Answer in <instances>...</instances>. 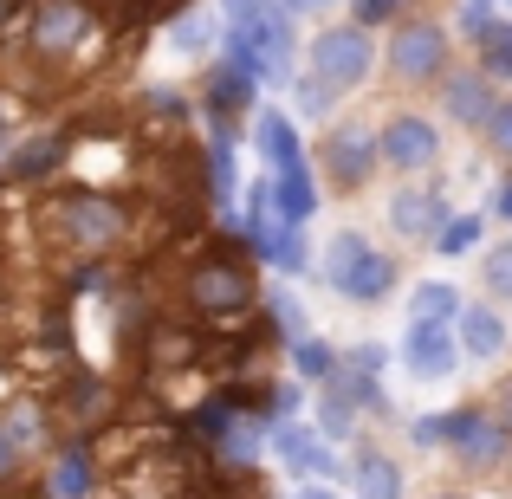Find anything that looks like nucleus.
<instances>
[{"mask_svg":"<svg viewBox=\"0 0 512 499\" xmlns=\"http://www.w3.org/2000/svg\"><path fill=\"white\" fill-rule=\"evenodd\" d=\"M46 234L65 253H78V260H98V253H111L130 234V214H124V201L98 195V188H65V195L46 201Z\"/></svg>","mask_w":512,"mask_h":499,"instance_id":"f257e3e1","label":"nucleus"},{"mask_svg":"<svg viewBox=\"0 0 512 499\" xmlns=\"http://www.w3.org/2000/svg\"><path fill=\"white\" fill-rule=\"evenodd\" d=\"M85 39H91V0H26L20 7L26 65H65Z\"/></svg>","mask_w":512,"mask_h":499,"instance_id":"f03ea898","label":"nucleus"},{"mask_svg":"<svg viewBox=\"0 0 512 499\" xmlns=\"http://www.w3.org/2000/svg\"><path fill=\"white\" fill-rule=\"evenodd\" d=\"M325 279H331V292L370 305V299H383V292L396 286V266H389L363 234H338V240L325 247Z\"/></svg>","mask_w":512,"mask_h":499,"instance_id":"7ed1b4c3","label":"nucleus"},{"mask_svg":"<svg viewBox=\"0 0 512 499\" xmlns=\"http://www.w3.org/2000/svg\"><path fill=\"white\" fill-rule=\"evenodd\" d=\"M247 299H253V273L234 260V253H208V260L188 266V305H195V312L227 318V312H240Z\"/></svg>","mask_w":512,"mask_h":499,"instance_id":"20e7f679","label":"nucleus"},{"mask_svg":"<svg viewBox=\"0 0 512 499\" xmlns=\"http://www.w3.org/2000/svg\"><path fill=\"white\" fill-rule=\"evenodd\" d=\"M312 78L325 91H350L370 78V33L363 26H331V33H318L312 46Z\"/></svg>","mask_w":512,"mask_h":499,"instance_id":"39448f33","label":"nucleus"},{"mask_svg":"<svg viewBox=\"0 0 512 499\" xmlns=\"http://www.w3.org/2000/svg\"><path fill=\"white\" fill-rule=\"evenodd\" d=\"M389 65H396L402 78H435L441 65H448V33L428 26V20L396 26V39H389Z\"/></svg>","mask_w":512,"mask_h":499,"instance_id":"423d86ee","label":"nucleus"},{"mask_svg":"<svg viewBox=\"0 0 512 499\" xmlns=\"http://www.w3.org/2000/svg\"><path fill=\"white\" fill-rule=\"evenodd\" d=\"M448 441L467 467H493L506 454V422H493V415H480V409L448 415Z\"/></svg>","mask_w":512,"mask_h":499,"instance_id":"0eeeda50","label":"nucleus"},{"mask_svg":"<svg viewBox=\"0 0 512 499\" xmlns=\"http://www.w3.org/2000/svg\"><path fill=\"white\" fill-rule=\"evenodd\" d=\"M376 150H383L396 169H428L441 156V137L422 124V117H389V130L376 137Z\"/></svg>","mask_w":512,"mask_h":499,"instance_id":"6e6552de","label":"nucleus"},{"mask_svg":"<svg viewBox=\"0 0 512 499\" xmlns=\"http://www.w3.org/2000/svg\"><path fill=\"white\" fill-rule=\"evenodd\" d=\"M402 363H409L422 383L448 376L454 370V331L448 325H409V337H402Z\"/></svg>","mask_w":512,"mask_h":499,"instance_id":"1a4fd4ad","label":"nucleus"},{"mask_svg":"<svg viewBox=\"0 0 512 499\" xmlns=\"http://www.w3.org/2000/svg\"><path fill=\"white\" fill-rule=\"evenodd\" d=\"M325 163L338 169V182H344V188L370 182V163H376V143H370V130H357V124H338V130L325 137Z\"/></svg>","mask_w":512,"mask_h":499,"instance_id":"9d476101","label":"nucleus"},{"mask_svg":"<svg viewBox=\"0 0 512 499\" xmlns=\"http://www.w3.org/2000/svg\"><path fill=\"white\" fill-rule=\"evenodd\" d=\"M59 163H65V137H33V143H7L0 175H7V182H46Z\"/></svg>","mask_w":512,"mask_h":499,"instance_id":"9b49d317","label":"nucleus"},{"mask_svg":"<svg viewBox=\"0 0 512 499\" xmlns=\"http://www.w3.org/2000/svg\"><path fill=\"white\" fill-rule=\"evenodd\" d=\"M253 85H260V78H253V72H240V65H234V59H227V65H221V72H214V78H208V104H214V124H221V130H227V124H234V117H240V111H247V98H253Z\"/></svg>","mask_w":512,"mask_h":499,"instance_id":"f8f14e48","label":"nucleus"},{"mask_svg":"<svg viewBox=\"0 0 512 499\" xmlns=\"http://www.w3.org/2000/svg\"><path fill=\"white\" fill-rule=\"evenodd\" d=\"M253 143H260V156L273 169H292V163H305V150H299V137H292V124L279 111H260V124H253Z\"/></svg>","mask_w":512,"mask_h":499,"instance_id":"ddd939ff","label":"nucleus"},{"mask_svg":"<svg viewBox=\"0 0 512 499\" xmlns=\"http://www.w3.org/2000/svg\"><path fill=\"white\" fill-rule=\"evenodd\" d=\"M389 221H396V234L422 240V234H435V221H441V201H435V195H422V188H409V195H396Z\"/></svg>","mask_w":512,"mask_h":499,"instance_id":"4468645a","label":"nucleus"},{"mask_svg":"<svg viewBox=\"0 0 512 499\" xmlns=\"http://www.w3.org/2000/svg\"><path fill=\"white\" fill-rule=\"evenodd\" d=\"M448 111L461 117V124H487V117H493V85L474 78V72L454 78V85H448Z\"/></svg>","mask_w":512,"mask_h":499,"instance_id":"2eb2a0df","label":"nucleus"},{"mask_svg":"<svg viewBox=\"0 0 512 499\" xmlns=\"http://www.w3.org/2000/svg\"><path fill=\"white\" fill-rule=\"evenodd\" d=\"M279 214H286V221H305V214L318 208V188H312V169L305 163H292V169H279Z\"/></svg>","mask_w":512,"mask_h":499,"instance_id":"dca6fc26","label":"nucleus"},{"mask_svg":"<svg viewBox=\"0 0 512 499\" xmlns=\"http://www.w3.org/2000/svg\"><path fill=\"white\" fill-rule=\"evenodd\" d=\"M279 454H286L292 467H305V474H338V461L318 448L312 428H279Z\"/></svg>","mask_w":512,"mask_h":499,"instance_id":"f3484780","label":"nucleus"},{"mask_svg":"<svg viewBox=\"0 0 512 499\" xmlns=\"http://www.w3.org/2000/svg\"><path fill=\"white\" fill-rule=\"evenodd\" d=\"M85 487H91V461H85V448H65L59 461H52V480H46V493L52 499H85Z\"/></svg>","mask_w":512,"mask_h":499,"instance_id":"a211bd4d","label":"nucleus"},{"mask_svg":"<svg viewBox=\"0 0 512 499\" xmlns=\"http://www.w3.org/2000/svg\"><path fill=\"white\" fill-rule=\"evenodd\" d=\"M461 344L474 350V357H500V344H506V325L487 312V305H474V312H461Z\"/></svg>","mask_w":512,"mask_h":499,"instance_id":"6ab92c4d","label":"nucleus"},{"mask_svg":"<svg viewBox=\"0 0 512 499\" xmlns=\"http://www.w3.org/2000/svg\"><path fill=\"white\" fill-rule=\"evenodd\" d=\"M0 428H7V441L20 454H33L39 441H46V409H39V402H13V409L0 415Z\"/></svg>","mask_w":512,"mask_h":499,"instance_id":"aec40b11","label":"nucleus"},{"mask_svg":"<svg viewBox=\"0 0 512 499\" xmlns=\"http://www.w3.org/2000/svg\"><path fill=\"white\" fill-rule=\"evenodd\" d=\"M357 487H363V499H402L396 461H389V454H363L357 461Z\"/></svg>","mask_w":512,"mask_h":499,"instance_id":"412c9836","label":"nucleus"},{"mask_svg":"<svg viewBox=\"0 0 512 499\" xmlns=\"http://www.w3.org/2000/svg\"><path fill=\"white\" fill-rule=\"evenodd\" d=\"M409 312H415V325H448L461 312V299H454V286H422L409 299Z\"/></svg>","mask_w":512,"mask_h":499,"instance_id":"4be33fe9","label":"nucleus"},{"mask_svg":"<svg viewBox=\"0 0 512 499\" xmlns=\"http://www.w3.org/2000/svg\"><path fill=\"white\" fill-rule=\"evenodd\" d=\"M266 253H273L279 273H299V266H305V234H299V221H279L273 240H266Z\"/></svg>","mask_w":512,"mask_h":499,"instance_id":"5701e85b","label":"nucleus"},{"mask_svg":"<svg viewBox=\"0 0 512 499\" xmlns=\"http://www.w3.org/2000/svg\"><path fill=\"white\" fill-rule=\"evenodd\" d=\"M480 46H487V65L500 78H512V26H487V33H480Z\"/></svg>","mask_w":512,"mask_h":499,"instance_id":"b1692460","label":"nucleus"},{"mask_svg":"<svg viewBox=\"0 0 512 499\" xmlns=\"http://www.w3.org/2000/svg\"><path fill=\"white\" fill-rule=\"evenodd\" d=\"M474 240H480V221H467V214H461V221H448V227H435V247L441 253H467Z\"/></svg>","mask_w":512,"mask_h":499,"instance_id":"393cba45","label":"nucleus"},{"mask_svg":"<svg viewBox=\"0 0 512 499\" xmlns=\"http://www.w3.org/2000/svg\"><path fill=\"white\" fill-rule=\"evenodd\" d=\"M487 286L500 292V299H512V240H506V247H493V253H487Z\"/></svg>","mask_w":512,"mask_h":499,"instance_id":"a878e982","label":"nucleus"},{"mask_svg":"<svg viewBox=\"0 0 512 499\" xmlns=\"http://www.w3.org/2000/svg\"><path fill=\"white\" fill-rule=\"evenodd\" d=\"M487 137H493V150H500V156H512V104H493Z\"/></svg>","mask_w":512,"mask_h":499,"instance_id":"bb28decb","label":"nucleus"},{"mask_svg":"<svg viewBox=\"0 0 512 499\" xmlns=\"http://www.w3.org/2000/svg\"><path fill=\"white\" fill-rule=\"evenodd\" d=\"M299 370H305V376H325V370H331V350L305 337V344H299Z\"/></svg>","mask_w":512,"mask_h":499,"instance_id":"cd10ccee","label":"nucleus"},{"mask_svg":"<svg viewBox=\"0 0 512 499\" xmlns=\"http://www.w3.org/2000/svg\"><path fill=\"white\" fill-rule=\"evenodd\" d=\"M175 46H182V52H201V46H208V20H182V26H175Z\"/></svg>","mask_w":512,"mask_h":499,"instance_id":"c85d7f7f","label":"nucleus"},{"mask_svg":"<svg viewBox=\"0 0 512 499\" xmlns=\"http://www.w3.org/2000/svg\"><path fill=\"white\" fill-rule=\"evenodd\" d=\"M20 461H26V454L13 448V441H7V428H0V487H7V480L20 474Z\"/></svg>","mask_w":512,"mask_h":499,"instance_id":"c756f323","label":"nucleus"},{"mask_svg":"<svg viewBox=\"0 0 512 499\" xmlns=\"http://www.w3.org/2000/svg\"><path fill=\"white\" fill-rule=\"evenodd\" d=\"M396 7H402V0H357V13H363V20H389Z\"/></svg>","mask_w":512,"mask_h":499,"instance_id":"7c9ffc66","label":"nucleus"},{"mask_svg":"<svg viewBox=\"0 0 512 499\" xmlns=\"http://www.w3.org/2000/svg\"><path fill=\"white\" fill-rule=\"evenodd\" d=\"M286 7H299V13H318V7H338V0H286Z\"/></svg>","mask_w":512,"mask_h":499,"instance_id":"2f4dec72","label":"nucleus"},{"mask_svg":"<svg viewBox=\"0 0 512 499\" xmlns=\"http://www.w3.org/2000/svg\"><path fill=\"white\" fill-rule=\"evenodd\" d=\"M500 208H506V214H512V182H506V188H500Z\"/></svg>","mask_w":512,"mask_h":499,"instance_id":"473e14b6","label":"nucleus"},{"mask_svg":"<svg viewBox=\"0 0 512 499\" xmlns=\"http://www.w3.org/2000/svg\"><path fill=\"white\" fill-rule=\"evenodd\" d=\"M506 435H512V383H506Z\"/></svg>","mask_w":512,"mask_h":499,"instance_id":"72a5a7b5","label":"nucleus"},{"mask_svg":"<svg viewBox=\"0 0 512 499\" xmlns=\"http://www.w3.org/2000/svg\"><path fill=\"white\" fill-rule=\"evenodd\" d=\"M299 499H331V493H299Z\"/></svg>","mask_w":512,"mask_h":499,"instance_id":"f704fd0d","label":"nucleus"}]
</instances>
